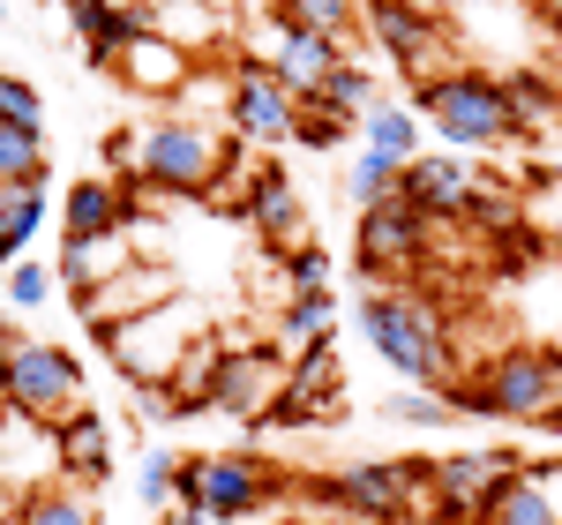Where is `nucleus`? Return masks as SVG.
Instances as JSON below:
<instances>
[{"label":"nucleus","mask_w":562,"mask_h":525,"mask_svg":"<svg viewBox=\"0 0 562 525\" xmlns=\"http://www.w3.org/2000/svg\"><path fill=\"white\" fill-rule=\"evenodd\" d=\"M285 286H293V293H323V286H330V248H315V241H301V248H285Z\"/></svg>","instance_id":"nucleus-34"},{"label":"nucleus","mask_w":562,"mask_h":525,"mask_svg":"<svg viewBox=\"0 0 562 525\" xmlns=\"http://www.w3.org/2000/svg\"><path fill=\"white\" fill-rule=\"evenodd\" d=\"M225 129L240 135V143H293L301 129V90L285 83L270 60H233V76H225Z\"/></svg>","instance_id":"nucleus-8"},{"label":"nucleus","mask_w":562,"mask_h":525,"mask_svg":"<svg viewBox=\"0 0 562 525\" xmlns=\"http://www.w3.org/2000/svg\"><path fill=\"white\" fill-rule=\"evenodd\" d=\"M390 525H442L435 511H405V518H390Z\"/></svg>","instance_id":"nucleus-40"},{"label":"nucleus","mask_w":562,"mask_h":525,"mask_svg":"<svg viewBox=\"0 0 562 525\" xmlns=\"http://www.w3.org/2000/svg\"><path fill=\"white\" fill-rule=\"evenodd\" d=\"M8 353H15V331H8V323H0V360H8Z\"/></svg>","instance_id":"nucleus-41"},{"label":"nucleus","mask_w":562,"mask_h":525,"mask_svg":"<svg viewBox=\"0 0 562 525\" xmlns=\"http://www.w3.org/2000/svg\"><path fill=\"white\" fill-rule=\"evenodd\" d=\"M0 270H8V262H0Z\"/></svg>","instance_id":"nucleus-47"},{"label":"nucleus","mask_w":562,"mask_h":525,"mask_svg":"<svg viewBox=\"0 0 562 525\" xmlns=\"http://www.w3.org/2000/svg\"><path fill=\"white\" fill-rule=\"evenodd\" d=\"M0 23H8V0H0Z\"/></svg>","instance_id":"nucleus-46"},{"label":"nucleus","mask_w":562,"mask_h":525,"mask_svg":"<svg viewBox=\"0 0 562 525\" xmlns=\"http://www.w3.org/2000/svg\"><path fill=\"white\" fill-rule=\"evenodd\" d=\"M465 368H480L495 421H532L540 428L562 405V353H548V346H503L495 360H465Z\"/></svg>","instance_id":"nucleus-7"},{"label":"nucleus","mask_w":562,"mask_h":525,"mask_svg":"<svg viewBox=\"0 0 562 525\" xmlns=\"http://www.w3.org/2000/svg\"><path fill=\"white\" fill-rule=\"evenodd\" d=\"M435 225L397 196V203H375V211H360V270H368V286H383L390 270H420L428 256Z\"/></svg>","instance_id":"nucleus-13"},{"label":"nucleus","mask_w":562,"mask_h":525,"mask_svg":"<svg viewBox=\"0 0 562 525\" xmlns=\"http://www.w3.org/2000/svg\"><path fill=\"white\" fill-rule=\"evenodd\" d=\"M285 383H293V360H278V346H262V338H256V346H233V338H225L211 405H217V413H233V421H248V428H262L270 405L285 398Z\"/></svg>","instance_id":"nucleus-10"},{"label":"nucleus","mask_w":562,"mask_h":525,"mask_svg":"<svg viewBox=\"0 0 562 525\" xmlns=\"http://www.w3.org/2000/svg\"><path fill=\"white\" fill-rule=\"evenodd\" d=\"M248 225H256V241L270 248V256H285V248H301V241H307V203H301V188L278 174V166H262V174H256Z\"/></svg>","instance_id":"nucleus-18"},{"label":"nucleus","mask_w":562,"mask_h":525,"mask_svg":"<svg viewBox=\"0 0 562 525\" xmlns=\"http://www.w3.org/2000/svg\"><path fill=\"white\" fill-rule=\"evenodd\" d=\"M90 338L121 360L128 391L158 398L173 383V368L188 360V346L203 338V323L188 315V301H173V308H150V315H128V323H90Z\"/></svg>","instance_id":"nucleus-4"},{"label":"nucleus","mask_w":562,"mask_h":525,"mask_svg":"<svg viewBox=\"0 0 562 525\" xmlns=\"http://www.w3.org/2000/svg\"><path fill=\"white\" fill-rule=\"evenodd\" d=\"M278 331H285L293 346L330 338V331H338V301H330V286H323V293H293V301H285V315H278Z\"/></svg>","instance_id":"nucleus-31"},{"label":"nucleus","mask_w":562,"mask_h":525,"mask_svg":"<svg viewBox=\"0 0 562 525\" xmlns=\"http://www.w3.org/2000/svg\"><path fill=\"white\" fill-rule=\"evenodd\" d=\"M278 503V466L256 450H203V511L217 525H248Z\"/></svg>","instance_id":"nucleus-12"},{"label":"nucleus","mask_w":562,"mask_h":525,"mask_svg":"<svg viewBox=\"0 0 562 525\" xmlns=\"http://www.w3.org/2000/svg\"><path fill=\"white\" fill-rule=\"evenodd\" d=\"M397 188H405V166L397 158H383V150H360L346 174V196L360 203V211H375V203H397Z\"/></svg>","instance_id":"nucleus-29"},{"label":"nucleus","mask_w":562,"mask_h":525,"mask_svg":"<svg viewBox=\"0 0 562 525\" xmlns=\"http://www.w3.org/2000/svg\"><path fill=\"white\" fill-rule=\"evenodd\" d=\"M307 105H315V113H338V121H352V129H360V121H368V113L383 105V98H375V68H360V60H346V68H338L330 83L315 90Z\"/></svg>","instance_id":"nucleus-26"},{"label":"nucleus","mask_w":562,"mask_h":525,"mask_svg":"<svg viewBox=\"0 0 562 525\" xmlns=\"http://www.w3.org/2000/svg\"><path fill=\"white\" fill-rule=\"evenodd\" d=\"M360 135H368V150H383V158H397V166H413L420 158V113L413 105H375L368 121H360Z\"/></svg>","instance_id":"nucleus-27"},{"label":"nucleus","mask_w":562,"mask_h":525,"mask_svg":"<svg viewBox=\"0 0 562 525\" xmlns=\"http://www.w3.org/2000/svg\"><path fill=\"white\" fill-rule=\"evenodd\" d=\"M0 405L23 413V421H68L83 405V360L68 346H45V338H15V353L0 360Z\"/></svg>","instance_id":"nucleus-6"},{"label":"nucleus","mask_w":562,"mask_h":525,"mask_svg":"<svg viewBox=\"0 0 562 525\" xmlns=\"http://www.w3.org/2000/svg\"><path fill=\"white\" fill-rule=\"evenodd\" d=\"M540 428H555V436H562V405H555V413H548V421H540Z\"/></svg>","instance_id":"nucleus-43"},{"label":"nucleus","mask_w":562,"mask_h":525,"mask_svg":"<svg viewBox=\"0 0 562 525\" xmlns=\"http://www.w3.org/2000/svg\"><path fill=\"white\" fill-rule=\"evenodd\" d=\"M548 23H555V31H562V0H548Z\"/></svg>","instance_id":"nucleus-44"},{"label":"nucleus","mask_w":562,"mask_h":525,"mask_svg":"<svg viewBox=\"0 0 562 525\" xmlns=\"http://www.w3.org/2000/svg\"><path fill=\"white\" fill-rule=\"evenodd\" d=\"M180 301V278L166 270V262H143V270H128V278H113L105 293H90L83 315L90 323H128V315H150V308H173Z\"/></svg>","instance_id":"nucleus-21"},{"label":"nucleus","mask_w":562,"mask_h":525,"mask_svg":"<svg viewBox=\"0 0 562 525\" xmlns=\"http://www.w3.org/2000/svg\"><path fill=\"white\" fill-rule=\"evenodd\" d=\"M15 525H98V503L76 481H45L15 503Z\"/></svg>","instance_id":"nucleus-25"},{"label":"nucleus","mask_w":562,"mask_h":525,"mask_svg":"<svg viewBox=\"0 0 562 525\" xmlns=\"http://www.w3.org/2000/svg\"><path fill=\"white\" fill-rule=\"evenodd\" d=\"M323 503L346 525H390L405 511H435V458H368L323 481Z\"/></svg>","instance_id":"nucleus-5"},{"label":"nucleus","mask_w":562,"mask_h":525,"mask_svg":"<svg viewBox=\"0 0 562 525\" xmlns=\"http://www.w3.org/2000/svg\"><path fill=\"white\" fill-rule=\"evenodd\" d=\"M548 241H555V248H562V203H555V225H548Z\"/></svg>","instance_id":"nucleus-42"},{"label":"nucleus","mask_w":562,"mask_h":525,"mask_svg":"<svg viewBox=\"0 0 562 525\" xmlns=\"http://www.w3.org/2000/svg\"><path fill=\"white\" fill-rule=\"evenodd\" d=\"M68 15H76V38H83L90 68H121V53H128L143 31H150V8H128V0H68Z\"/></svg>","instance_id":"nucleus-16"},{"label":"nucleus","mask_w":562,"mask_h":525,"mask_svg":"<svg viewBox=\"0 0 562 525\" xmlns=\"http://www.w3.org/2000/svg\"><path fill=\"white\" fill-rule=\"evenodd\" d=\"M473 188H480V180L465 174L458 158H428V150H420V158L405 166V188H397V196H405V203H413L428 225H465Z\"/></svg>","instance_id":"nucleus-15"},{"label":"nucleus","mask_w":562,"mask_h":525,"mask_svg":"<svg viewBox=\"0 0 562 525\" xmlns=\"http://www.w3.org/2000/svg\"><path fill=\"white\" fill-rule=\"evenodd\" d=\"M0 121H31V129H45V98L23 76H8L0 68Z\"/></svg>","instance_id":"nucleus-37"},{"label":"nucleus","mask_w":562,"mask_h":525,"mask_svg":"<svg viewBox=\"0 0 562 525\" xmlns=\"http://www.w3.org/2000/svg\"><path fill=\"white\" fill-rule=\"evenodd\" d=\"M368 0H270V23L278 31H323V38H346L360 31Z\"/></svg>","instance_id":"nucleus-24"},{"label":"nucleus","mask_w":562,"mask_h":525,"mask_svg":"<svg viewBox=\"0 0 562 525\" xmlns=\"http://www.w3.org/2000/svg\"><path fill=\"white\" fill-rule=\"evenodd\" d=\"M510 473H525L518 450H442V458H435V518L442 525H480Z\"/></svg>","instance_id":"nucleus-9"},{"label":"nucleus","mask_w":562,"mask_h":525,"mask_svg":"<svg viewBox=\"0 0 562 525\" xmlns=\"http://www.w3.org/2000/svg\"><path fill=\"white\" fill-rule=\"evenodd\" d=\"M0 180H53L45 174V129L0 121Z\"/></svg>","instance_id":"nucleus-30"},{"label":"nucleus","mask_w":562,"mask_h":525,"mask_svg":"<svg viewBox=\"0 0 562 525\" xmlns=\"http://www.w3.org/2000/svg\"><path fill=\"white\" fill-rule=\"evenodd\" d=\"M53 211V180H0V262L15 270Z\"/></svg>","instance_id":"nucleus-23"},{"label":"nucleus","mask_w":562,"mask_h":525,"mask_svg":"<svg viewBox=\"0 0 562 525\" xmlns=\"http://www.w3.org/2000/svg\"><path fill=\"white\" fill-rule=\"evenodd\" d=\"M173 481H180V458L173 450H158V458H143V503H173Z\"/></svg>","instance_id":"nucleus-39"},{"label":"nucleus","mask_w":562,"mask_h":525,"mask_svg":"<svg viewBox=\"0 0 562 525\" xmlns=\"http://www.w3.org/2000/svg\"><path fill=\"white\" fill-rule=\"evenodd\" d=\"M383 413H390V421H405V428H450V413H458V405H450L442 391H397Z\"/></svg>","instance_id":"nucleus-33"},{"label":"nucleus","mask_w":562,"mask_h":525,"mask_svg":"<svg viewBox=\"0 0 562 525\" xmlns=\"http://www.w3.org/2000/svg\"><path fill=\"white\" fill-rule=\"evenodd\" d=\"M420 121H435L442 143H458V150H495V143H518V113H510V98H503V76H487V68H442V76H420L413 98H405Z\"/></svg>","instance_id":"nucleus-2"},{"label":"nucleus","mask_w":562,"mask_h":525,"mask_svg":"<svg viewBox=\"0 0 562 525\" xmlns=\"http://www.w3.org/2000/svg\"><path fill=\"white\" fill-rule=\"evenodd\" d=\"M540 248H555L540 225H510V233H495V262H503V270H525V262H540Z\"/></svg>","instance_id":"nucleus-36"},{"label":"nucleus","mask_w":562,"mask_h":525,"mask_svg":"<svg viewBox=\"0 0 562 525\" xmlns=\"http://www.w3.org/2000/svg\"><path fill=\"white\" fill-rule=\"evenodd\" d=\"M548 180H555V188H562V166H555V174H548Z\"/></svg>","instance_id":"nucleus-45"},{"label":"nucleus","mask_w":562,"mask_h":525,"mask_svg":"<svg viewBox=\"0 0 562 525\" xmlns=\"http://www.w3.org/2000/svg\"><path fill=\"white\" fill-rule=\"evenodd\" d=\"M503 98H510V113H518L525 135L548 129V121L562 113V83H548L540 68H510V76H503Z\"/></svg>","instance_id":"nucleus-28"},{"label":"nucleus","mask_w":562,"mask_h":525,"mask_svg":"<svg viewBox=\"0 0 562 525\" xmlns=\"http://www.w3.org/2000/svg\"><path fill=\"white\" fill-rule=\"evenodd\" d=\"M45 436H53V458H60V473H68V481H83V488L113 481V421H105V413L76 405V413H68V421H53Z\"/></svg>","instance_id":"nucleus-17"},{"label":"nucleus","mask_w":562,"mask_h":525,"mask_svg":"<svg viewBox=\"0 0 562 525\" xmlns=\"http://www.w3.org/2000/svg\"><path fill=\"white\" fill-rule=\"evenodd\" d=\"M53 286H60V270H45V262H15V270H8V308H45V301H53Z\"/></svg>","instance_id":"nucleus-35"},{"label":"nucleus","mask_w":562,"mask_h":525,"mask_svg":"<svg viewBox=\"0 0 562 525\" xmlns=\"http://www.w3.org/2000/svg\"><path fill=\"white\" fill-rule=\"evenodd\" d=\"M352 135V121H338V113H315V105H301V129H293V143L301 150H338Z\"/></svg>","instance_id":"nucleus-38"},{"label":"nucleus","mask_w":562,"mask_h":525,"mask_svg":"<svg viewBox=\"0 0 562 525\" xmlns=\"http://www.w3.org/2000/svg\"><path fill=\"white\" fill-rule=\"evenodd\" d=\"M225 150H233V129H203L188 113H166L143 129V158H135V180L166 203H211L217 174H225Z\"/></svg>","instance_id":"nucleus-3"},{"label":"nucleus","mask_w":562,"mask_h":525,"mask_svg":"<svg viewBox=\"0 0 562 525\" xmlns=\"http://www.w3.org/2000/svg\"><path fill=\"white\" fill-rule=\"evenodd\" d=\"M105 233H128V196H121V180L83 174L60 203V241H105Z\"/></svg>","instance_id":"nucleus-19"},{"label":"nucleus","mask_w":562,"mask_h":525,"mask_svg":"<svg viewBox=\"0 0 562 525\" xmlns=\"http://www.w3.org/2000/svg\"><path fill=\"white\" fill-rule=\"evenodd\" d=\"M270 68L301 90V105H307L315 90L346 68V38H323V31H278V45H270Z\"/></svg>","instance_id":"nucleus-22"},{"label":"nucleus","mask_w":562,"mask_h":525,"mask_svg":"<svg viewBox=\"0 0 562 525\" xmlns=\"http://www.w3.org/2000/svg\"><path fill=\"white\" fill-rule=\"evenodd\" d=\"M60 286L76 293V301H90V293H105L113 278H128L135 270V248H128V233H105V241H60Z\"/></svg>","instance_id":"nucleus-20"},{"label":"nucleus","mask_w":562,"mask_h":525,"mask_svg":"<svg viewBox=\"0 0 562 525\" xmlns=\"http://www.w3.org/2000/svg\"><path fill=\"white\" fill-rule=\"evenodd\" d=\"M360 31L383 45L397 68H413V83L428 76L442 53H450V23H442V8H435V0H368Z\"/></svg>","instance_id":"nucleus-11"},{"label":"nucleus","mask_w":562,"mask_h":525,"mask_svg":"<svg viewBox=\"0 0 562 525\" xmlns=\"http://www.w3.org/2000/svg\"><path fill=\"white\" fill-rule=\"evenodd\" d=\"M113 76H121L135 98H180V90L195 83V45L166 38V31L150 23V31L121 53V68H113Z\"/></svg>","instance_id":"nucleus-14"},{"label":"nucleus","mask_w":562,"mask_h":525,"mask_svg":"<svg viewBox=\"0 0 562 525\" xmlns=\"http://www.w3.org/2000/svg\"><path fill=\"white\" fill-rule=\"evenodd\" d=\"M360 338H368L375 360L397 368L413 391H450V376L465 368V353L450 346L442 308L420 301V293H390V286H375V293L360 301Z\"/></svg>","instance_id":"nucleus-1"},{"label":"nucleus","mask_w":562,"mask_h":525,"mask_svg":"<svg viewBox=\"0 0 562 525\" xmlns=\"http://www.w3.org/2000/svg\"><path fill=\"white\" fill-rule=\"evenodd\" d=\"M465 225H480L487 241H495V233H510V225H525V219H518V196H510L503 180H480L473 203H465Z\"/></svg>","instance_id":"nucleus-32"}]
</instances>
